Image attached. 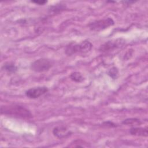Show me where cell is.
<instances>
[{
	"label": "cell",
	"instance_id": "obj_16",
	"mask_svg": "<svg viewBox=\"0 0 148 148\" xmlns=\"http://www.w3.org/2000/svg\"><path fill=\"white\" fill-rule=\"evenodd\" d=\"M31 2L34 3L35 4H38L39 5H43L47 2V1H43V0H35V1H32Z\"/></svg>",
	"mask_w": 148,
	"mask_h": 148
},
{
	"label": "cell",
	"instance_id": "obj_3",
	"mask_svg": "<svg viewBox=\"0 0 148 148\" xmlns=\"http://www.w3.org/2000/svg\"><path fill=\"white\" fill-rule=\"evenodd\" d=\"M52 66V62L46 58H39L31 63L30 68L36 72L47 71Z\"/></svg>",
	"mask_w": 148,
	"mask_h": 148
},
{
	"label": "cell",
	"instance_id": "obj_11",
	"mask_svg": "<svg viewBox=\"0 0 148 148\" xmlns=\"http://www.w3.org/2000/svg\"><path fill=\"white\" fill-rule=\"evenodd\" d=\"M2 69L9 73H14L17 70L16 65L12 62H7L4 64L2 66Z\"/></svg>",
	"mask_w": 148,
	"mask_h": 148
},
{
	"label": "cell",
	"instance_id": "obj_13",
	"mask_svg": "<svg viewBox=\"0 0 148 148\" xmlns=\"http://www.w3.org/2000/svg\"><path fill=\"white\" fill-rule=\"evenodd\" d=\"M119 74V71L116 67H113L109 69L108 72V75L113 79H115L117 77Z\"/></svg>",
	"mask_w": 148,
	"mask_h": 148
},
{
	"label": "cell",
	"instance_id": "obj_7",
	"mask_svg": "<svg viewBox=\"0 0 148 148\" xmlns=\"http://www.w3.org/2000/svg\"><path fill=\"white\" fill-rule=\"evenodd\" d=\"M65 52L68 56H72L73 54L81 53V49L80 43L77 44L76 43H71L67 45L65 49Z\"/></svg>",
	"mask_w": 148,
	"mask_h": 148
},
{
	"label": "cell",
	"instance_id": "obj_10",
	"mask_svg": "<svg viewBox=\"0 0 148 148\" xmlns=\"http://www.w3.org/2000/svg\"><path fill=\"white\" fill-rule=\"evenodd\" d=\"M69 77L72 81L77 83H81L84 80L82 74L79 72H74L71 73L69 75Z\"/></svg>",
	"mask_w": 148,
	"mask_h": 148
},
{
	"label": "cell",
	"instance_id": "obj_15",
	"mask_svg": "<svg viewBox=\"0 0 148 148\" xmlns=\"http://www.w3.org/2000/svg\"><path fill=\"white\" fill-rule=\"evenodd\" d=\"M65 8V6L61 5L60 6L59 5H56V6H52L50 9V10L54 12H60L61 11V10H63Z\"/></svg>",
	"mask_w": 148,
	"mask_h": 148
},
{
	"label": "cell",
	"instance_id": "obj_5",
	"mask_svg": "<svg viewBox=\"0 0 148 148\" xmlns=\"http://www.w3.org/2000/svg\"><path fill=\"white\" fill-rule=\"evenodd\" d=\"M48 91V88L46 87H36L28 89L25 91V95L31 99L37 98Z\"/></svg>",
	"mask_w": 148,
	"mask_h": 148
},
{
	"label": "cell",
	"instance_id": "obj_6",
	"mask_svg": "<svg viewBox=\"0 0 148 148\" xmlns=\"http://www.w3.org/2000/svg\"><path fill=\"white\" fill-rule=\"evenodd\" d=\"M53 135L58 139L66 138L71 135L72 132L66 127L64 126H58L53 130Z\"/></svg>",
	"mask_w": 148,
	"mask_h": 148
},
{
	"label": "cell",
	"instance_id": "obj_8",
	"mask_svg": "<svg viewBox=\"0 0 148 148\" xmlns=\"http://www.w3.org/2000/svg\"><path fill=\"white\" fill-rule=\"evenodd\" d=\"M130 133L132 135L145 136L147 137L148 135V131L147 128L143 127H133L130 130Z\"/></svg>",
	"mask_w": 148,
	"mask_h": 148
},
{
	"label": "cell",
	"instance_id": "obj_14",
	"mask_svg": "<svg viewBox=\"0 0 148 148\" xmlns=\"http://www.w3.org/2000/svg\"><path fill=\"white\" fill-rule=\"evenodd\" d=\"M83 141L82 140H76L73 142L71 144V145H69V147H84L86 146L84 145H86V143H83Z\"/></svg>",
	"mask_w": 148,
	"mask_h": 148
},
{
	"label": "cell",
	"instance_id": "obj_2",
	"mask_svg": "<svg viewBox=\"0 0 148 148\" xmlns=\"http://www.w3.org/2000/svg\"><path fill=\"white\" fill-rule=\"evenodd\" d=\"M114 24V21L110 17L95 20L90 23L88 26L89 28L94 31H99L105 29Z\"/></svg>",
	"mask_w": 148,
	"mask_h": 148
},
{
	"label": "cell",
	"instance_id": "obj_9",
	"mask_svg": "<svg viewBox=\"0 0 148 148\" xmlns=\"http://www.w3.org/2000/svg\"><path fill=\"white\" fill-rule=\"evenodd\" d=\"M80 49H81V53H86L90 51L92 47V43L88 40H84L80 43Z\"/></svg>",
	"mask_w": 148,
	"mask_h": 148
},
{
	"label": "cell",
	"instance_id": "obj_1",
	"mask_svg": "<svg viewBox=\"0 0 148 148\" xmlns=\"http://www.w3.org/2000/svg\"><path fill=\"white\" fill-rule=\"evenodd\" d=\"M2 114L11 115L21 118H31L32 116L31 112L25 108L20 105L2 106L1 108Z\"/></svg>",
	"mask_w": 148,
	"mask_h": 148
},
{
	"label": "cell",
	"instance_id": "obj_4",
	"mask_svg": "<svg viewBox=\"0 0 148 148\" xmlns=\"http://www.w3.org/2000/svg\"><path fill=\"white\" fill-rule=\"evenodd\" d=\"M125 41L123 39H118L115 40H109L105 42L104 44L101 46L99 50L102 51H106L109 50H112L115 49L120 48L122 47Z\"/></svg>",
	"mask_w": 148,
	"mask_h": 148
},
{
	"label": "cell",
	"instance_id": "obj_12",
	"mask_svg": "<svg viewBox=\"0 0 148 148\" xmlns=\"http://www.w3.org/2000/svg\"><path fill=\"white\" fill-rule=\"evenodd\" d=\"M123 124L125 125H138L141 124V121L135 118H130L124 120L123 122Z\"/></svg>",
	"mask_w": 148,
	"mask_h": 148
}]
</instances>
